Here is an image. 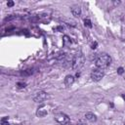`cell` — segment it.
Segmentation results:
<instances>
[{"instance_id":"4","label":"cell","mask_w":125,"mask_h":125,"mask_svg":"<svg viewBox=\"0 0 125 125\" xmlns=\"http://www.w3.org/2000/svg\"><path fill=\"white\" fill-rule=\"evenodd\" d=\"M104 76V69L101 68H96L91 72V78L93 81H100Z\"/></svg>"},{"instance_id":"18","label":"cell","mask_w":125,"mask_h":125,"mask_svg":"<svg viewBox=\"0 0 125 125\" xmlns=\"http://www.w3.org/2000/svg\"><path fill=\"white\" fill-rule=\"evenodd\" d=\"M76 125H87V124H86L85 122H83V121H78Z\"/></svg>"},{"instance_id":"7","label":"cell","mask_w":125,"mask_h":125,"mask_svg":"<svg viewBox=\"0 0 125 125\" xmlns=\"http://www.w3.org/2000/svg\"><path fill=\"white\" fill-rule=\"evenodd\" d=\"M71 13H72V15L74 17H76V18L79 17L81 15V8H80V6L79 5H73L71 7Z\"/></svg>"},{"instance_id":"6","label":"cell","mask_w":125,"mask_h":125,"mask_svg":"<svg viewBox=\"0 0 125 125\" xmlns=\"http://www.w3.org/2000/svg\"><path fill=\"white\" fill-rule=\"evenodd\" d=\"M47 114H48V106L45 105V104L40 105V106L37 108V110H36V115H37L38 117H40V118L45 117Z\"/></svg>"},{"instance_id":"10","label":"cell","mask_w":125,"mask_h":125,"mask_svg":"<svg viewBox=\"0 0 125 125\" xmlns=\"http://www.w3.org/2000/svg\"><path fill=\"white\" fill-rule=\"evenodd\" d=\"M32 69H30V68H28V69H25V70H23V71H21V75H23V76H27V75H30V74H32Z\"/></svg>"},{"instance_id":"15","label":"cell","mask_w":125,"mask_h":125,"mask_svg":"<svg viewBox=\"0 0 125 125\" xmlns=\"http://www.w3.org/2000/svg\"><path fill=\"white\" fill-rule=\"evenodd\" d=\"M123 72H124V68H123L122 66H120V67L117 68V73H118V74L121 75V74H123Z\"/></svg>"},{"instance_id":"19","label":"cell","mask_w":125,"mask_h":125,"mask_svg":"<svg viewBox=\"0 0 125 125\" xmlns=\"http://www.w3.org/2000/svg\"><path fill=\"white\" fill-rule=\"evenodd\" d=\"M56 29H58V30H60V31H62V30H63V27H62V26H58Z\"/></svg>"},{"instance_id":"8","label":"cell","mask_w":125,"mask_h":125,"mask_svg":"<svg viewBox=\"0 0 125 125\" xmlns=\"http://www.w3.org/2000/svg\"><path fill=\"white\" fill-rule=\"evenodd\" d=\"M73 83H74V76H72L70 74L66 75L64 78V85L65 86H71Z\"/></svg>"},{"instance_id":"16","label":"cell","mask_w":125,"mask_h":125,"mask_svg":"<svg viewBox=\"0 0 125 125\" xmlns=\"http://www.w3.org/2000/svg\"><path fill=\"white\" fill-rule=\"evenodd\" d=\"M14 4H15V3H14L13 1H8V2H7V6H8V7H13Z\"/></svg>"},{"instance_id":"11","label":"cell","mask_w":125,"mask_h":125,"mask_svg":"<svg viewBox=\"0 0 125 125\" xmlns=\"http://www.w3.org/2000/svg\"><path fill=\"white\" fill-rule=\"evenodd\" d=\"M9 118L7 117V116H5V117H3L2 119H1V125H10L9 124Z\"/></svg>"},{"instance_id":"20","label":"cell","mask_w":125,"mask_h":125,"mask_svg":"<svg viewBox=\"0 0 125 125\" xmlns=\"http://www.w3.org/2000/svg\"><path fill=\"white\" fill-rule=\"evenodd\" d=\"M113 4H114V5H119V4H120V1H114Z\"/></svg>"},{"instance_id":"21","label":"cell","mask_w":125,"mask_h":125,"mask_svg":"<svg viewBox=\"0 0 125 125\" xmlns=\"http://www.w3.org/2000/svg\"><path fill=\"white\" fill-rule=\"evenodd\" d=\"M122 98H123V99H124V100H125V95H124V94H123V95H122Z\"/></svg>"},{"instance_id":"12","label":"cell","mask_w":125,"mask_h":125,"mask_svg":"<svg viewBox=\"0 0 125 125\" xmlns=\"http://www.w3.org/2000/svg\"><path fill=\"white\" fill-rule=\"evenodd\" d=\"M84 24H85V26L92 27V22H91V21H90L89 19H85V20H84Z\"/></svg>"},{"instance_id":"2","label":"cell","mask_w":125,"mask_h":125,"mask_svg":"<svg viewBox=\"0 0 125 125\" xmlns=\"http://www.w3.org/2000/svg\"><path fill=\"white\" fill-rule=\"evenodd\" d=\"M111 62V58L106 55V54H103L101 56H99V58L96 60V66L97 68H101V69H104L106 68Z\"/></svg>"},{"instance_id":"9","label":"cell","mask_w":125,"mask_h":125,"mask_svg":"<svg viewBox=\"0 0 125 125\" xmlns=\"http://www.w3.org/2000/svg\"><path fill=\"white\" fill-rule=\"evenodd\" d=\"M85 118L91 122H95L97 120V116L93 112H86L85 113Z\"/></svg>"},{"instance_id":"22","label":"cell","mask_w":125,"mask_h":125,"mask_svg":"<svg viewBox=\"0 0 125 125\" xmlns=\"http://www.w3.org/2000/svg\"><path fill=\"white\" fill-rule=\"evenodd\" d=\"M14 125H21V124H14Z\"/></svg>"},{"instance_id":"1","label":"cell","mask_w":125,"mask_h":125,"mask_svg":"<svg viewBox=\"0 0 125 125\" xmlns=\"http://www.w3.org/2000/svg\"><path fill=\"white\" fill-rule=\"evenodd\" d=\"M84 62H85V57H84V55L82 54V52H78L72 58L71 67L74 70H79L84 65Z\"/></svg>"},{"instance_id":"17","label":"cell","mask_w":125,"mask_h":125,"mask_svg":"<svg viewBox=\"0 0 125 125\" xmlns=\"http://www.w3.org/2000/svg\"><path fill=\"white\" fill-rule=\"evenodd\" d=\"M97 46H98V43H97V42H94V43L91 45V48H92V49H96Z\"/></svg>"},{"instance_id":"5","label":"cell","mask_w":125,"mask_h":125,"mask_svg":"<svg viewBox=\"0 0 125 125\" xmlns=\"http://www.w3.org/2000/svg\"><path fill=\"white\" fill-rule=\"evenodd\" d=\"M47 99V93L44 91H38L33 95V101L35 103H41Z\"/></svg>"},{"instance_id":"14","label":"cell","mask_w":125,"mask_h":125,"mask_svg":"<svg viewBox=\"0 0 125 125\" xmlns=\"http://www.w3.org/2000/svg\"><path fill=\"white\" fill-rule=\"evenodd\" d=\"M63 44H64V45H66V44H70V39H69V37L66 36V35L63 36Z\"/></svg>"},{"instance_id":"13","label":"cell","mask_w":125,"mask_h":125,"mask_svg":"<svg viewBox=\"0 0 125 125\" xmlns=\"http://www.w3.org/2000/svg\"><path fill=\"white\" fill-rule=\"evenodd\" d=\"M17 87L20 88V89L25 88V87H26V83H24V82H18V83H17Z\"/></svg>"},{"instance_id":"23","label":"cell","mask_w":125,"mask_h":125,"mask_svg":"<svg viewBox=\"0 0 125 125\" xmlns=\"http://www.w3.org/2000/svg\"><path fill=\"white\" fill-rule=\"evenodd\" d=\"M124 125H125V123H124Z\"/></svg>"},{"instance_id":"3","label":"cell","mask_w":125,"mask_h":125,"mask_svg":"<svg viewBox=\"0 0 125 125\" xmlns=\"http://www.w3.org/2000/svg\"><path fill=\"white\" fill-rule=\"evenodd\" d=\"M55 120H56L58 123L62 124V125H69V124H70V119H69V117H68L66 114L62 113V112L56 113V114H55Z\"/></svg>"}]
</instances>
